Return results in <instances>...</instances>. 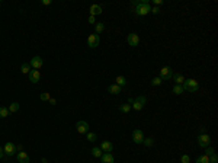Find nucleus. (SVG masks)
Masks as SVG:
<instances>
[{"label": "nucleus", "instance_id": "nucleus-4", "mask_svg": "<svg viewBox=\"0 0 218 163\" xmlns=\"http://www.w3.org/2000/svg\"><path fill=\"white\" fill-rule=\"evenodd\" d=\"M146 102H147V98H146V96H138V98H135L134 102L131 104V108L135 109V111H141V109L144 108Z\"/></svg>", "mask_w": 218, "mask_h": 163}, {"label": "nucleus", "instance_id": "nucleus-42", "mask_svg": "<svg viewBox=\"0 0 218 163\" xmlns=\"http://www.w3.org/2000/svg\"><path fill=\"white\" fill-rule=\"evenodd\" d=\"M201 134H206V128H201Z\"/></svg>", "mask_w": 218, "mask_h": 163}, {"label": "nucleus", "instance_id": "nucleus-36", "mask_svg": "<svg viewBox=\"0 0 218 163\" xmlns=\"http://www.w3.org/2000/svg\"><path fill=\"white\" fill-rule=\"evenodd\" d=\"M87 22L89 23H96V16H89V19H87Z\"/></svg>", "mask_w": 218, "mask_h": 163}, {"label": "nucleus", "instance_id": "nucleus-23", "mask_svg": "<svg viewBox=\"0 0 218 163\" xmlns=\"http://www.w3.org/2000/svg\"><path fill=\"white\" fill-rule=\"evenodd\" d=\"M19 108H21V105L17 104V102H13V104H10L9 105V112H17V111H19Z\"/></svg>", "mask_w": 218, "mask_h": 163}, {"label": "nucleus", "instance_id": "nucleus-34", "mask_svg": "<svg viewBox=\"0 0 218 163\" xmlns=\"http://www.w3.org/2000/svg\"><path fill=\"white\" fill-rule=\"evenodd\" d=\"M210 163H218V156H217V153H214L212 156H210Z\"/></svg>", "mask_w": 218, "mask_h": 163}, {"label": "nucleus", "instance_id": "nucleus-33", "mask_svg": "<svg viewBox=\"0 0 218 163\" xmlns=\"http://www.w3.org/2000/svg\"><path fill=\"white\" fill-rule=\"evenodd\" d=\"M181 162L182 163H189V162H191V157H189L188 155H182L181 156Z\"/></svg>", "mask_w": 218, "mask_h": 163}, {"label": "nucleus", "instance_id": "nucleus-29", "mask_svg": "<svg viewBox=\"0 0 218 163\" xmlns=\"http://www.w3.org/2000/svg\"><path fill=\"white\" fill-rule=\"evenodd\" d=\"M161 83H163V80L160 79V77H154V79L151 80V86H160Z\"/></svg>", "mask_w": 218, "mask_h": 163}, {"label": "nucleus", "instance_id": "nucleus-35", "mask_svg": "<svg viewBox=\"0 0 218 163\" xmlns=\"http://www.w3.org/2000/svg\"><path fill=\"white\" fill-rule=\"evenodd\" d=\"M151 13H153V15H159V13H160V8H157V6L151 8Z\"/></svg>", "mask_w": 218, "mask_h": 163}, {"label": "nucleus", "instance_id": "nucleus-41", "mask_svg": "<svg viewBox=\"0 0 218 163\" xmlns=\"http://www.w3.org/2000/svg\"><path fill=\"white\" fill-rule=\"evenodd\" d=\"M48 102H50V104H51V105H54V104H55V99H52V98H51V99H50V100H48Z\"/></svg>", "mask_w": 218, "mask_h": 163}, {"label": "nucleus", "instance_id": "nucleus-7", "mask_svg": "<svg viewBox=\"0 0 218 163\" xmlns=\"http://www.w3.org/2000/svg\"><path fill=\"white\" fill-rule=\"evenodd\" d=\"M99 42H101V38H99V35L97 33H90L87 38V45L90 47V48H96L97 45H99Z\"/></svg>", "mask_w": 218, "mask_h": 163}, {"label": "nucleus", "instance_id": "nucleus-21", "mask_svg": "<svg viewBox=\"0 0 218 163\" xmlns=\"http://www.w3.org/2000/svg\"><path fill=\"white\" fill-rule=\"evenodd\" d=\"M92 155H93V157L101 159V156L103 155V151L101 150V147H93V149H92Z\"/></svg>", "mask_w": 218, "mask_h": 163}, {"label": "nucleus", "instance_id": "nucleus-5", "mask_svg": "<svg viewBox=\"0 0 218 163\" xmlns=\"http://www.w3.org/2000/svg\"><path fill=\"white\" fill-rule=\"evenodd\" d=\"M172 76H173V70H172V67L170 66H164L161 67V70H160V79L161 80H170L172 79Z\"/></svg>", "mask_w": 218, "mask_h": 163}, {"label": "nucleus", "instance_id": "nucleus-13", "mask_svg": "<svg viewBox=\"0 0 218 163\" xmlns=\"http://www.w3.org/2000/svg\"><path fill=\"white\" fill-rule=\"evenodd\" d=\"M101 150L103 151V153H111V151L113 150V143H112V141H108V140L102 141V144H101Z\"/></svg>", "mask_w": 218, "mask_h": 163}, {"label": "nucleus", "instance_id": "nucleus-24", "mask_svg": "<svg viewBox=\"0 0 218 163\" xmlns=\"http://www.w3.org/2000/svg\"><path fill=\"white\" fill-rule=\"evenodd\" d=\"M183 92L185 90H183V86H182V84H175V86H173V93H175V95H182Z\"/></svg>", "mask_w": 218, "mask_h": 163}, {"label": "nucleus", "instance_id": "nucleus-20", "mask_svg": "<svg viewBox=\"0 0 218 163\" xmlns=\"http://www.w3.org/2000/svg\"><path fill=\"white\" fill-rule=\"evenodd\" d=\"M126 83H128V80H126L124 76H118V77H116V84L119 86V88H122V86H126Z\"/></svg>", "mask_w": 218, "mask_h": 163}, {"label": "nucleus", "instance_id": "nucleus-43", "mask_svg": "<svg viewBox=\"0 0 218 163\" xmlns=\"http://www.w3.org/2000/svg\"><path fill=\"white\" fill-rule=\"evenodd\" d=\"M0 6H2V3H0Z\"/></svg>", "mask_w": 218, "mask_h": 163}, {"label": "nucleus", "instance_id": "nucleus-19", "mask_svg": "<svg viewBox=\"0 0 218 163\" xmlns=\"http://www.w3.org/2000/svg\"><path fill=\"white\" fill-rule=\"evenodd\" d=\"M32 70V67H31L29 63H23L21 66V71L23 73V74H29V71Z\"/></svg>", "mask_w": 218, "mask_h": 163}, {"label": "nucleus", "instance_id": "nucleus-12", "mask_svg": "<svg viewBox=\"0 0 218 163\" xmlns=\"http://www.w3.org/2000/svg\"><path fill=\"white\" fill-rule=\"evenodd\" d=\"M28 77H29L31 83H38V82H39V79H41V73H39V70H34V69H32V70L29 71Z\"/></svg>", "mask_w": 218, "mask_h": 163}, {"label": "nucleus", "instance_id": "nucleus-40", "mask_svg": "<svg viewBox=\"0 0 218 163\" xmlns=\"http://www.w3.org/2000/svg\"><path fill=\"white\" fill-rule=\"evenodd\" d=\"M16 150H19V151H22V150H23V147H22V146H21V144H19V146H16Z\"/></svg>", "mask_w": 218, "mask_h": 163}, {"label": "nucleus", "instance_id": "nucleus-17", "mask_svg": "<svg viewBox=\"0 0 218 163\" xmlns=\"http://www.w3.org/2000/svg\"><path fill=\"white\" fill-rule=\"evenodd\" d=\"M121 89L116 83H113V84H109L108 86V92L111 93V95H118V93H121Z\"/></svg>", "mask_w": 218, "mask_h": 163}, {"label": "nucleus", "instance_id": "nucleus-14", "mask_svg": "<svg viewBox=\"0 0 218 163\" xmlns=\"http://www.w3.org/2000/svg\"><path fill=\"white\" fill-rule=\"evenodd\" d=\"M16 157H17V162L19 163H29V156H28V153L26 151H17V155H16Z\"/></svg>", "mask_w": 218, "mask_h": 163}, {"label": "nucleus", "instance_id": "nucleus-30", "mask_svg": "<svg viewBox=\"0 0 218 163\" xmlns=\"http://www.w3.org/2000/svg\"><path fill=\"white\" fill-rule=\"evenodd\" d=\"M86 135H87V140H89V141H92V143H93V141H96L97 135H96L95 133H87Z\"/></svg>", "mask_w": 218, "mask_h": 163}, {"label": "nucleus", "instance_id": "nucleus-10", "mask_svg": "<svg viewBox=\"0 0 218 163\" xmlns=\"http://www.w3.org/2000/svg\"><path fill=\"white\" fill-rule=\"evenodd\" d=\"M143 140H144V133L140 130V128L132 131V141H134L135 144H141Z\"/></svg>", "mask_w": 218, "mask_h": 163}, {"label": "nucleus", "instance_id": "nucleus-16", "mask_svg": "<svg viewBox=\"0 0 218 163\" xmlns=\"http://www.w3.org/2000/svg\"><path fill=\"white\" fill-rule=\"evenodd\" d=\"M102 12H103V10H102V6H99V4H92V6H90V16H97V15H101Z\"/></svg>", "mask_w": 218, "mask_h": 163}, {"label": "nucleus", "instance_id": "nucleus-39", "mask_svg": "<svg viewBox=\"0 0 218 163\" xmlns=\"http://www.w3.org/2000/svg\"><path fill=\"white\" fill-rule=\"evenodd\" d=\"M4 156V151H3V147H0V159H3Z\"/></svg>", "mask_w": 218, "mask_h": 163}, {"label": "nucleus", "instance_id": "nucleus-11", "mask_svg": "<svg viewBox=\"0 0 218 163\" xmlns=\"http://www.w3.org/2000/svg\"><path fill=\"white\" fill-rule=\"evenodd\" d=\"M76 130L79 134H87L89 133V124L86 121H79L76 124Z\"/></svg>", "mask_w": 218, "mask_h": 163}, {"label": "nucleus", "instance_id": "nucleus-9", "mask_svg": "<svg viewBox=\"0 0 218 163\" xmlns=\"http://www.w3.org/2000/svg\"><path fill=\"white\" fill-rule=\"evenodd\" d=\"M126 41H128V45L130 47H137L140 44V35L135 32H131L128 37H126Z\"/></svg>", "mask_w": 218, "mask_h": 163}, {"label": "nucleus", "instance_id": "nucleus-27", "mask_svg": "<svg viewBox=\"0 0 218 163\" xmlns=\"http://www.w3.org/2000/svg\"><path fill=\"white\" fill-rule=\"evenodd\" d=\"M95 29H96V33L99 35V33H102L103 31H105V23H102V22H99V23H96V26H95Z\"/></svg>", "mask_w": 218, "mask_h": 163}, {"label": "nucleus", "instance_id": "nucleus-32", "mask_svg": "<svg viewBox=\"0 0 218 163\" xmlns=\"http://www.w3.org/2000/svg\"><path fill=\"white\" fill-rule=\"evenodd\" d=\"M39 99H41V100H47V102H48V100L51 99V96H50V93L44 92V93H41V95H39Z\"/></svg>", "mask_w": 218, "mask_h": 163}, {"label": "nucleus", "instance_id": "nucleus-26", "mask_svg": "<svg viewBox=\"0 0 218 163\" xmlns=\"http://www.w3.org/2000/svg\"><path fill=\"white\" fill-rule=\"evenodd\" d=\"M196 163H210V157L205 155H201L196 157Z\"/></svg>", "mask_w": 218, "mask_h": 163}, {"label": "nucleus", "instance_id": "nucleus-1", "mask_svg": "<svg viewBox=\"0 0 218 163\" xmlns=\"http://www.w3.org/2000/svg\"><path fill=\"white\" fill-rule=\"evenodd\" d=\"M134 12L137 16H146L151 12L150 0H135L134 2Z\"/></svg>", "mask_w": 218, "mask_h": 163}, {"label": "nucleus", "instance_id": "nucleus-8", "mask_svg": "<svg viewBox=\"0 0 218 163\" xmlns=\"http://www.w3.org/2000/svg\"><path fill=\"white\" fill-rule=\"evenodd\" d=\"M3 151H4V155L13 156L15 153H16V146H15L12 141H6L4 143V146H3Z\"/></svg>", "mask_w": 218, "mask_h": 163}, {"label": "nucleus", "instance_id": "nucleus-37", "mask_svg": "<svg viewBox=\"0 0 218 163\" xmlns=\"http://www.w3.org/2000/svg\"><path fill=\"white\" fill-rule=\"evenodd\" d=\"M151 3H154L157 8H159L160 4H163V0H151Z\"/></svg>", "mask_w": 218, "mask_h": 163}, {"label": "nucleus", "instance_id": "nucleus-22", "mask_svg": "<svg viewBox=\"0 0 218 163\" xmlns=\"http://www.w3.org/2000/svg\"><path fill=\"white\" fill-rule=\"evenodd\" d=\"M131 105L130 104H122V105H119V111H121L122 114H128L131 111Z\"/></svg>", "mask_w": 218, "mask_h": 163}, {"label": "nucleus", "instance_id": "nucleus-31", "mask_svg": "<svg viewBox=\"0 0 218 163\" xmlns=\"http://www.w3.org/2000/svg\"><path fill=\"white\" fill-rule=\"evenodd\" d=\"M214 153H215V150H214V149H212L211 146H208V147L205 149V156H208V157H210V156H212Z\"/></svg>", "mask_w": 218, "mask_h": 163}, {"label": "nucleus", "instance_id": "nucleus-28", "mask_svg": "<svg viewBox=\"0 0 218 163\" xmlns=\"http://www.w3.org/2000/svg\"><path fill=\"white\" fill-rule=\"evenodd\" d=\"M141 144H144V146H146V147H151V146H153V144H154V140H153V138H151V137H150V138H144Z\"/></svg>", "mask_w": 218, "mask_h": 163}, {"label": "nucleus", "instance_id": "nucleus-18", "mask_svg": "<svg viewBox=\"0 0 218 163\" xmlns=\"http://www.w3.org/2000/svg\"><path fill=\"white\" fill-rule=\"evenodd\" d=\"M172 79L175 80V83H176V84H183V82H185L183 74H181V73H173Z\"/></svg>", "mask_w": 218, "mask_h": 163}, {"label": "nucleus", "instance_id": "nucleus-2", "mask_svg": "<svg viewBox=\"0 0 218 163\" xmlns=\"http://www.w3.org/2000/svg\"><path fill=\"white\" fill-rule=\"evenodd\" d=\"M182 86H183V90H186V92H189V93H195V92H198V89H199V83H198L195 79H185Z\"/></svg>", "mask_w": 218, "mask_h": 163}, {"label": "nucleus", "instance_id": "nucleus-6", "mask_svg": "<svg viewBox=\"0 0 218 163\" xmlns=\"http://www.w3.org/2000/svg\"><path fill=\"white\" fill-rule=\"evenodd\" d=\"M31 67L34 69V70H39L42 66H44V60H42V57H39V55H35V57H32L29 61Z\"/></svg>", "mask_w": 218, "mask_h": 163}, {"label": "nucleus", "instance_id": "nucleus-25", "mask_svg": "<svg viewBox=\"0 0 218 163\" xmlns=\"http://www.w3.org/2000/svg\"><path fill=\"white\" fill-rule=\"evenodd\" d=\"M9 109L6 106H0V118H7L9 117Z\"/></svg>", "mask_w": 218, "mask_h": 163}, {"label": "nucleus", "instance_id": "nucleus-3", "mask_svg": "<svg viewBox=\"0 0 218 163\" xmlns=\"http://www.w3.org/2000/svg\"><path fill=\"white\" fill-rule=\"evenodd\" d=\"M211 144V137L210 134H199L198 135V146L202 147V149H206V147Z\"/></svg>", "mask_w": 218, "mask_h": 163}, {"label": "nucleus", "instance_id": "nucleus-15", "mask_svg": "<svg viewBox=\"0 0 218 163\" xmlns=\"http://www.w3.org/2000/svg\"><path fill=\"white\" fill-rule=\"evenodd\" d=\"M102 163H115V157H113L112 153H103L101 156Z\"/></svg>", "mask_w": 218, "mask_h": 163}, {"label": "nucleus", "instance_id": "nucleus-38", "mask_svg": "<svg viewBox=\"0 0 218 163\" xmlns=\"http://www.w3.org/2000/svg\"><path fill=\"white\" fill-rule=\"evenodd\" d=\"M41 3L44 4V6H50V4H51V0H42Z\"/></svg>", "mask_w": 218, "mask_h": 163}]
</instances>
